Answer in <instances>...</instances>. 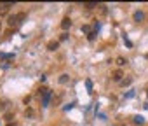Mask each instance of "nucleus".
I'll list each match as a JSON object with an SVG mask.
<instances>
[{"label": "nucleus", "mask_w": 148, "mask_h": 126, "mask_svg": "<svg viewBox=\"0 0 148 126\" xmlns=\"http://www.w3.org/2000/svg\"><path fill=\"white\" fill-rule=\"evenodd\" d=\"M11 7H12V4H11V2H4V4H0V14H7Z\"/></svg>", "instance_id": "nucleus-1"}, {"label": "nucleus", "mask_w": 148, "mask_h": 126, "mask_svg": "<svg viewBox=\"0 0 148 126\" xmlns=\"http://www.w3.org/2000/svg\"><path fill=\"white\" fill-rule=\"evenodd\" d=\"M122 77H124V74H122V70H115V72L112 74V79H113L115 82H122Z\"/></svg>", "instance_id": "nucleus-2"}, {"label": "nucleus", "mask_w": 148, "mask_h": 126, "mask_svg": "<svg viewBox=\"0 0 148 126\" xmlns=\"http://www.w3.org/2000/svg\"><path fill=\"white\" fill-rule=\"evenodd\" d=\"M70 26H71V19H70V18H64V19L61 21V28H63V30H68Z\"/></svg>", "instance_id": "nucleus-3"}, {"label": "nucleus", "mask_w": 148, "mask_h": 126, "mask_svg": "<svg viewBox=\"0 0 148 126\" xmlns=\"http://www.w3.org/2000/svg\"><path fill=\"white\" fill-rule=\"evenodd\" d=\"M58 47H59V42H58V40H51V42L47 44V49H49V51H56Z\"/></svg>", "instance_id": "nucleus-4"}, {"label": "nucleus", "mask_w": 148, "mask_h": 126, "mask_svg": "<svg viewBox=\"0 0 148 126\" xmlns=\"http://www.w3.org/2000/svg\"><path fill=\"white\" fill-rule=\"evenodd\" d=\"M9 26H14V25H19V21H18V14L16 16H9Z\"/></svg>", "instance_id": "nucleus-5"}, {"label": "nucleus", "mask_w": 148, "mask_h": 126, "mask_svg": "<svg viewBox=\"0 0 148 126\" xmlns=\"http://www.w3.org/2000/svg\"><path fill=\"white\" fill-rule=\"evenodd\" d=\"M7 105H9L7 100H0V112H4V110L7 109Z\"/></svg>", "instance_id": "nucleus-6"}, {"label": "nucleus", "mask_w": 148, "mask_h": 126, "mask_svg": "<svg viewBox=\"0 0 148 126\" xmlns=\"http://www.w3.org/2000/svg\"><path fill=\"white\" fill-rule=\"evenodd\" d=\"M143 18H145V14H143L141 11H136V12H134V19H136V21H141Z\"/></svg>", "instance_id": "nucleus-7"}, {"label": "nucleus", "mask_w": 148, "mask_h": 126, "mask_svg": "<svg viewBox=\"0 0 148 126\" xmlns=\"http://www.w3.org/2000/svg\"><path fill=\"white\" fill-rule=\"evenodd\" d=\"M68 81H70V75H68V74H63V75L59 77V82H61V84H66Z\"/></svg>", "instance_id": "nucleus-8"}, {"label": "nucleus", "mask_w": 148, "mask_h": 126, "mask_svg": "<svg viewBox=\"0 0 148 126\" xmlns=\"http://www.w3.org/2000/svg\"><path fill=\"white\" fill-rule=\"evenodd\" d=\"M125 63H127V60H124L122 56H120V58H117V65H119V67H124Z\"/></svg>", "instance_id": "nucleus-9"}, {"label": "nucleus", "mask_w": 148, "mask_h": 126, "mask_svg": "<svg viewBox=\"0 0 148 126\" xmlns=\"http://www.w3.org/2000/svg\"><path fill=\"white\" fill-rule=\"evenodd\" d=\"M134 123H136V124H143V123H145V119H143L141 116H136V117H134Z\"/></svg>", "instance_id": "nucleus-10"}, {"label": "nucleus", "mask_w": 148, "mask_h": 126, "mask_svg": "<svg viewBox=\"0 0 148 126\" xmlns=\"http://www.w3.org/2000/svg\"><path fill=\"white\" fill-rule=\"evenodd\" d=\"M122 86H129L131 84V77H127V79H122V82H120Z\"/></svg>", "instance_id": "nucleus-11"}, {"label": "nucleus", "mask_w": 148, "mask_h": 126, "mask_svg": "<svg viewBox=\"0 0 148 126\" xmlns=\"http://www.w3.org/2000/svg\"><path fill=\"white\" fill-rule=\"evenodd\" d=\"M86 7L92 9V7H98V4H96V2H89V4H86Z\"/></svg>", "instance_id": "nucleus-12"}, {"label": "nucleus", "mask_w": 148, "mask_h": 126, "mask_svg": "<svg viewBox=\"0 0 148 126\" xmlns=\"http://www.w3.org/2000/svg\"><path fill=\"white\" fill-rule=\"evenodd\" d=\"M82 32H87V33H92V32H91V28H89L87 25H86V26H82Z\"/></svg>", "instance_id": "nucleus-13"}, {"label": "nucleus", "mask_w": 148, "mask_h": 126, "mask_svg": "<svg viewBox=\"0 0 148 126\" xmlns=\"http://www.w3.org/2000/svg\"><path fill=\"white\" fill-rule=\"evenodd\" d=\"M7 126H16V124H14V123H9V124H7Z\"/></svg>", "instance_id": "nucleus-14"}, {"label": "nucleus", "mask_w": 148, "mask_h": 126, "mask_svg": "<svg viewBox=\"0 0 148 126\" xmlns=\"http://www.w3.org/2000/svg\"><path fill=\"white\" fill-rule=\"evenodd\" d=\"M0 30H2V21H0Z\"/></svg>", "instance_id": "nucleus-15"}]
</instances>
